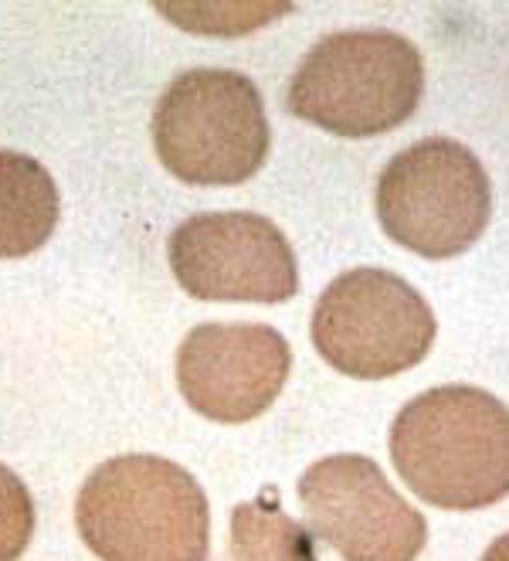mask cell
Instances as JSON below:
<instances>
[{"label": "cell", "mask_w": 509, "mask_h": 561, "mask_svg": "<svg viewBox=\"0 0 509 561\" xmlns=\"http://www.w3.org/2000/svg\"><path fill=\"white\" fill-rule=\"evenodd\" d=\"M391 459L435 507H489L509 497V409L472 385L431 388L397 412Z\"/></svg>", "instance_id": "1"}, {"label": "cell", "mask_w": 509, "mask_h": 561, "mask_svg": "<svg viewBox=\"0 0 509 561\" xmlns=\"http://www.w3.org/2000/svg\"><path fill=\"white\" fill-rule=\"evenodd\" d=\"M76 524L102 561H204L211 514L200 483L160 456H116L79 490Z\"/></svg>", "instance_id": "2"}, {"label": "cell", "mask_w": 509, "mask_h": 561, "mask_svg": "<svg viewBox=\"0 0 509 561\" xmlns=\"http://www.w3.org/2000/svg\"><path fill=\"white\" fill-rule=\"evenodd\" d=\"M421 92L425 61L407 38L339 31L302 58L286 106L336 137H378L415 116Z\"/></svg>", "instance_id": "3"}, {"label": "cell", "mask_w": 509, "mask_h": 561, "mask_svg": "<svg viewBox=\"0 0 509 561\" xmlns=\"http://www.w3.org/2000/svg\"><path fill=\"white\" fill-rule=\"evenodd\" d=\"M268 119L252 79L194 69L166 85L153 113L163 168L184 184H242L268 157Z\"/></svg>", "instance_id": "4"}, {"label": "cell", "mask_w": 509, "mask_h": 561, "mask_svg": "<svg viewBox=\"0 0 509 561\" xmlns=\"http://www.w3.org/2000/svg\"><path fill=\"white\" fill-rule=\"evenodd\" d=\"M493 191L468 147L428 137L401 150L381 174L378 215L384 232L425 259H452L486 232Z\"/></svg>", "instance_id": "5"}, {"label": "cell", "mask_w": 509, "mask_h": 561, "mask_svg": "<svg viewBox=\"0 0 509 561\" xmlns=\"http://www.w3.org/2000/svg\"><path fill=\"white\" fill-rule=\"evenodd\" d=\"M435 313L425 296L384 270L336 276L313 313V344L350 378H391L431 351Z\"/></svg>", "instance_id": "6"}, {"label": "cell", "mask_w": 509, "mask_h": 561, "mask_svg": "<svg viewBox=\"0 0 509 561\" xmlns=\"http://www.w3.org/2000/svg\"><path fill=\"white\" fill-rule=\"evenodd\" d=\"M170 270L194 300L215 304H286L299 289L282 228L248 211L187 218L170 236Z\"/></svg>", "instance_id": "7"}, {"label": "cell", "mask_w": 509, "mask_h": 561, "mask_svg": "<svg viewBox=\"0 0 509 561\" xmlns=\"http://www.w3.org/2000/svg\"><path fill=\"white\" fill-rule=\"evenodd\" d=\"M310 527L344 561H418L428 524L367 456L320 459L299 480Z\"/></svg>", "instance_id": "8"}, {"label": "cell", "mask_w": 509, "mask_h": 561, "mask_svg": "<svg viewBox=\"0 0 509 561\" xmlns=\"http://www.w3.org/2000/svg\"><path fill=\"white\" fill-rule=\"evenodd\" d=\"M292 368V351L265 323H204L177 354V385L187 405L215 422H252L262 415Z\"/></svg>", "instance_id": "9"}, {"label": "cell", "mask_w": 509, "mask_h": 561, "mask_svg": "<svg viewBox=\"0 0 509 561\" xmlns=\"http://www.w3.org/2000/svg\"><path fill=\"white\" fill-rule=\"evenodd\" d=\"M58 225V187L34 157L0 150V259L38 252Z\"/></svg>", "instance_id": "10"}, {"label": "cell", "mask_w": 509, "mask_h": 561, "mask_svg": "<svg viewBox=\"0 0 509 561\" xmlns=\"http://www.w3.org/2000/svg\"><path fill=\"white\" fill-rule=\"evenodd\" d=\"M231 561H320L313 535L271 501L238 504L231 514Z\"/></svg>", "instance_id": "11"}, {"label": "cell", "mask_w": 509, "mask_h": 561, "mask_svg": "<svg viewBox=\"0 0 509 561\" xmlns=\"http://www.w3.org/2000/svg\"><path fill=\"white\" fill-rule=\"evenodd\" d=\"M34 535V504L18 473L0 463V561L24 554Z\"/></svg>", "instance_id": "12"}, {"label": "cell", "mask_w": 509, "mask_h": 561, "mask_svg": "<svg viewBox=\"0 0 509 561\" xmlns=\"http://www.w3.org/2000/svg\"><path fill=\"white\" fill-rule=\"evenodd\" d=\"M483 561H509V535L496 538V541L489 545V551L483 554Z\"/></svg>", "instance_id": "13"}]
</instances>
